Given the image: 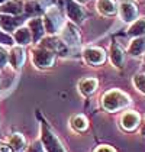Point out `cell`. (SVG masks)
Listing matches in <instances>:
<instances>
[{
	"instance_id": "1",
	"label": "cell",
	"mask_w": 145,
	"mask_h": 152,
	"mask_svg": "<svg viewBox=\"0 0 145 152\" xmlns=\"http://www.w3.org/2000/svg\"><path fill=\"white\" fill-rule=\"evenodd\" d=\"M131 104V99L126 93H123L118 88L109 90L102 97V106L108 112H118Z\"/></svg>"
},
{
	"instance_id": "2",
	"label": "cell",
	"mask_w": 145,
	"mask_h": 152,
	"mask_svg": "<svg viewBox=\"0 0 145 152\" xmlns=\"http://www.w3.org/2000/svg\"><path fill=\"white\" fill-rule=\"evenodd\" d=\"M41 142L47 152H65L62 142L57 138V135L51 130L47 122H44V120L41 123Z\"/></svg>"
},
{
	"instance_id": "3",
	"label": "cell",
	"mask_w": 145,
	"mask_h": 152,
	"mask_svg": "<svg viewBox=\"0 0 145 152\" xmlns=\"http://www.w3.org/2000/svg\"><path fill=\"white\" fill-rule=\"evenodd\" d=\"M44 28L48 34H55L61 31L62 25H64V18H62V13L58 7L55 6H49V9L47 10L45 16H44Z\"/></svg>"
},
{
	"instance_id": "4",
	"label": "cell",
	"mask_w": 145,
	"mask_h": 152,
	"mask_svg": "<svg viewBox=\"0 0 145 152\" xmlns=\"http://www.w3.org/2000/svg\"><path fill=\"white\" fill-rule=\"evenodd\" d=\"M32 61L39 68H48V67H52L55 61V54L48 48L39 47L32 52Z\"/></svg>"
},
{
	"instance_id": "5",
	"label": "cell",
	"mask_w": 145,
	"mask_h": 152,
	"mask_svg": "<svg viewBox=\"0 0 145 152\" xmlns=\"http://www.w3.org/2000/svg\"><path fill=\"white\" fill-rule=\"evenodd\" d=\"M61 41L68 48L80 45V34L72 22H65L61 28Z\"/></svg>"
},
{
	"instance_id": "6",
	"label": "cell",
	"mask_w": 145,
	"mask_h": 152,
	"mask_svg": "<svg viewBox=\"0 0 145 152\" xmlns=\"http://www.w3.org/2000/svg\"><path fill=\"white\" fill-rule=\"evenodd\" d=\"M119 16L123 22H133L138 16V6L133 3L132 0H123L121 1L119 7Z\"/></svg>"
},
{
	"instance_id": "7",
	"label": "cell",
	"mask_w": 145,
	"mask_h": 152,
	"mask_svg": "<svg viewBox=\"0 0 145 152\" xmlns=\"http://www.w3.org/2000/svg\"><path fill=\"white\" fill-rule=\"evenodd\" d=\"M83 55H84L86 62L90 64V65H100V64H103L105 59H106L105 51L99 47L86 48L84 52H83Z\"/></svg>"
},
{
	"instance_id": "8",
	"label": "cell",
	"mask_w": 145,
	"mask_h": 152,
	"mask_svg": "<svg viewBox=\"0 0 145 152\" xmlns=\"http://www.w3.org/2000/svg\"><path fill=\"white\" fill-rule=\"evenodd\" d=\"M139 123H141V116H139L136 112H133V110L125 112L121 117L122 128L125 129V130H128V132L135 130V129L139 126Z\"/></svg>"
},
{
	"instance_id": "9",
	"label": "cell",
	"mask_w": 145,
	"mask_h": 152,
	"mask_svg": "<svg viewBox=\"0 0 145 152\" xmlns=\"http://www.w3.org/2000/svg\"><path fill=\"white\" fill-rule=\"evenodd\" d=\"M65 6H67L68 18L71 19L72 22L80 23L84 19V10H83V7L78 3H75L74 0H65Z\"/></svg>"
},
{
	"instance_id": "10",
	"label": "cell",
	"mask_w": 145,
	"mask_h": 152,
	"mask_svg": "<svg viewBox=\"0 0 145 152\" xmlns=\"http://www.w3.org/2000/svg\"><path fill=\"white\" fill-rule=\"evenodd\" d=\"M110 61L115 67H122L125 62V51L118 42H112L110 45Z\"/></svg>"
},
{
	"instance_id": "11",
	"label": "cell",
	"mask_w": 145,
	"mask_h": 152,
	"mask_svg": "<svg viewBox=\"0 0 145 152\" xmlns=\"http://www.w3.org/2000/svg\"><path fill=\"white\" fill-rule=\"evenodd\" d=\"M25 58H26V54H25V49L22 47H15L9 54V62L16 70H19L23 65Z\"/></svg>"
},
{
	"instance_id": "12",
	"label": "cell",
	"mask_w": 145,
	"mask_h": 152,
	"mask_svg": "<svg viewBox=\"0 0 145 152\" xmlns=\"http://www.w3.org/2000/svg\"><path fill=\"white\" fill-rule=\"evenodd\" d=\"M28 28H29V31H31V34H32V39H34L35 42H38V41L44 36L45 28H44V22H42V19L35 18V19L29 20V22H28Z\"/></svg>"
},
{
	"instance_id": "13",
	"label": "cell",
	"mask_w": 145,
	"mask_h": 152,
	"mask_svg": "<svg viewBox=\"0 0 145 152\" xmlns=\"http://www.w3.org/2000/svg\"><path fill=\"white\" fill-rule=\"evenodd\" d=\"M23 19L22 18H13V16H7V15H1L0 16V26L6 31V32H12L16 31L19 25H22Z\"/></svg>"
},
{
	"instance_id": "14",
	"label": "cell",
	"mask_w": 145,
	"mask_h": 152,
	"mask_svg": "<svg viewBox=\"0 0 145 152\" xmlns=\"http://www.w3.org/2000/svg\"><path fill=\"white\" fill-rule=\"evenodd\" d=\"M145 52V35L133 38L129 44V54L132 57H139Z\"/></svg>"
},
{
	"instance_id": "15",
	"label": "cell",
	"mask_w": 145,
	"mask_h": 152,
	"mask_svg": "<svg viewBox=\"0 0 145 152\" xmlns=\"http://www.w3.org/2000/svg\"><path fill=\"white\" fill-rule=\"evenodd\" d=\"M97 10L105 16H112L118 12V6L115 0H97Z\"/></svg>"
},
{
	"instance_id": "16",
	"label": "cell",
	"mask_w": 145,
	"mask_h": 152,
	"mask_svg": "<svg viewBox=\"0 0 145 152\" xmlns=\"http://www.w3.org/2000/svg\"><path fill=\"white\" fill-rule=\"evenodd\" d=\"M0 10L3 13H7V15H19L23 10V4L21 0H7L6 3L1 4Z\"/></svg>"
},
{
	"instance_id": "17",
	"label": "cell",
	"mask_w": 145,
	"mask_h": 152,
	"mask_svg": "<svg viewBox=\"0 0 145 152\" xmlns=\"http://www.w3.org/2000/svg\"><path fill=\"white\" fill-rule=\"evenodd\" d=\"M15 41H16L21 47L31 44V41H32V34H31L29 28H28V26L18 28V29H16V32H15Z\"/></svg>"
},
{
	"instance_id": "18",
	"label": "cell",
	"mask_w": 145,
	"mask_h": 152,
	"mask_svg": "<svg viewBox=\"0 0 145 152\" xmlns=\"http://www.w3.org/2000/svg\"><path fill=\"white\" fill-rule=\"evenodd\" d=\"M7 143L12 146V149L15 152H22L26 148V139H25V136L22 133H13V135H10Z\"/></svg>"
},
{
	"instance_id": "19",
	"label": "cell",
	"mask_w": 145,
	"mask_h": 152,
	"mask_svg": "<svg viewBox=\"0 0 145 152\" xmlns=\"http://www.w3.org/2000/svg\"><path fill=\"white\" fill-rule=\"evenodd\" d=\"M128 34H129L131 36H133V38L145 35V16L133 20L132 25H131L129 29H128Z\"/></svg>"
},
{
	"instance_id": "20",
	"label": "cell",
	"mask_w": 145,
	"mask_h": 152,
	"mask_svg": "<svg viewBox=\"0 0 145 152\" xmlns=\"http://www.w3.org/2000/svg\"><path fill=\"white\" fill-rule=\"evenodd\" d=\"M97 80L96 78H92V77H89V78H83L80 84H78V88H80V91L86 96H89V94L94 93L97 88Z\"/></svg>"
},
{
	"instance_id": "21",
	"label": "cell",
	"mask_w": 145,
	"mask_h": 152,
	"mask_svg": "<svg viewBox=\"0 0 145 152\" xmlns=\"http://www.w3.org/2000/svg\"><path fill=\"white\" fill-rule=\"evenodd\" d=\"M70 125H71V128L74 129V130H77V132H84L86 129L89 128V120H87V117L83 116V115H75V116L71 117Z\"/></svg>"
},
{
	"instance_id": "22",
	"label": "cell",
	"mask_w": 145,
	"mask_h": 152,
	"mask_svg": "<svg viewBox=\"0 0 145 152\" xmlns=\"http://www.w3.org/2000/svg\"><path fill=\"white\" fill-rule=\"evenodd\" d=\"M133 86L139 90V91H142L145 93V74L144 72H139V74H136L135 77H133Z\"/></svg>"
},
{
	"instance_id": "23",
	"label": "cell",
	"mask_w": 145,
	"mask_h": 152,
	"mask_svg": "<svg viewBox=\"0 0 145 152\" xmlns=\"http://www.w3.org/2000/svg\"><path fill=\"white\" fill-rule=\"evenodd\" d=\"M25 10L28 15H38V13L42 12V7H41V4H38L35 1H31V3H26Z\"/></svg>"
},
{
	"instance_id": "24",
	"label": "cell",
	"mask_w": 145,
	"mask_h": 152,
	"mask_svg": "<svg viewBox=\"0 0 145 152\" xmlns=\"http://www.w3.org/2000/svg\"><path fill=\"white\" fill-rule=\"evenodd\" d=\"M25 152H47V151H45V148H44L41 140H34L29 146H26Z\"/></svg>"
},
{
	"instance_id": "25",
	"label": "cell",
	"mask_w": 145,
	"mask_h": 152,
	"mask_svg": "<svg viewBox=\"0 0 145 152\" xmlns=\"http://www.w3.org/2000/svg\"><path fill=\"white\" fill-rule=\"evenodd\" d=\"M7 61H9V52L0 45V68H3L7 64Z\"/></svg>"
},
{
	"instance_id": "26",
	"label": "cell",
	"mask_w": 145,
	"mask_h": 152,
	"mask_svg": "<svg viewBox=\"0 0 145 152\" xmlns=\"http://www.w3.org/2000/svg\"><path fill=\"white\" fill-rule=\"evenodd\" d=\"M0 44H3V45H12L13 39L7 34H4L3 31H0Z\"/></svg>"
},
{
	"instance_id": "27",
	"label": "cell",
	"mask_w": 145,
	"mask_h": 152,
	"mask_svg": "<svg viewBox=\"0 0 145 152\" xmlns=\"http://www.w3.org/2000/svg\"><path fill=\"white\" fill-rule=\"evenodd\" d=\"M93 152H116V151H115L112 146H109V145H100V146H97Z\"/></svg>"
},
{
	"instance_id": "28",
	"label": "cell",
	"mask_w": 145,
	"mask_h": 152,
	"mask_svg": "<svg viewBox=\"0 0 145 152\" xmlns=\"http://www.w3.org/2000/svg\"><path fill=\"white\" fill-rule=\"evenodd\" d=\"M0 152H15L9 143H0Z\"/></svg>"
},
{
	"instance_id": "29",
	"label": "cell",
	"mask_w": 145,
	"mask_h": 152,
	"mask_svg": "<svg viewBox=\"0 0 145 152\" xmlns=\"http://www.w3.org/2000/svg\"><path fill=\"white\" fill-rule=\"evenodd\" d=\"M141 135L145 136V120H144V123H142V126H141Z\"/></svg>"
},
{
	"instance_id": "30",
	"label": "cell",
	"mask_w": 145,
	"mask_h": 152,
	"mask_svg": "<svg viewBox=\"0 0 145 152\" xmlns=\"http://www.w3.org/2000/svg\"><path fill=\"white\" fill-rule=\"evenodd\" d=\"M7 0H0V4H3V3H6Z\"/></svg>"
},
{
	"instance_id": "31",
	"label": "cell",
	"mask_w": 145,
	"mask_h": 152,
	"mask_svg": "<svg viewBox=\"0 0 145 152\" xmlns=\"http://www.w3.org/2000/svg\"><path fill=\"white\" fill-rule=\"evenodd\" d=\"M75 1H78V3H83V1H86V0H75Z\"/></svg>"
},
{
	"instance_id": "32",
	"label": "cell",
	"mask_w": 145,
	"mask_h": 152,
	"mask_svg": "<svg viewBox=\"0 0 145 152\" xmlns=\"http://www.w3.org/2000/svg\"><path fill=\"white\" fill-rule=\"evenodd\" d=\"M0 84H1V78H0Z\"/></svg>"
}]
</instances>
